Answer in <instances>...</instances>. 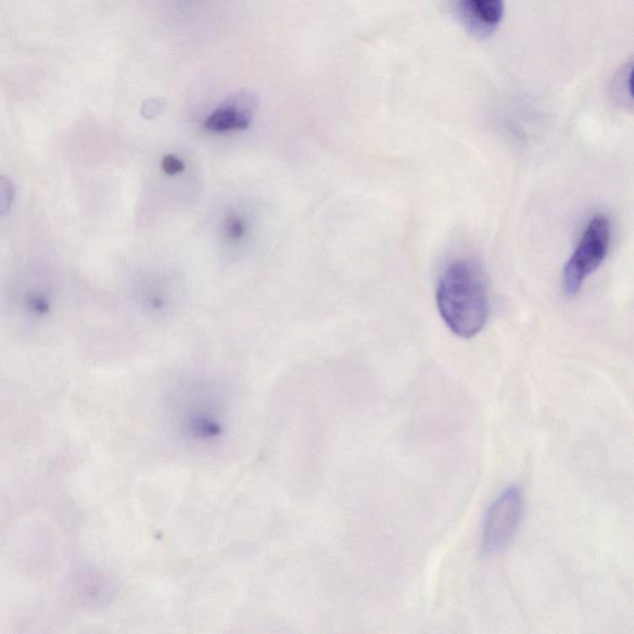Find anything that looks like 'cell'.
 I'll use <instances>...</instances> for the list:
<instances>
[{
    "label": "cell",
    "mask_w": 634,
    "mask_h": 634,
    "mask_svg": "<svg viewBox=\"0 0 634 634\" xmlns=\"http://www.w3.org/2000/svg\"><path fill=\"white\" fill-rule=\"evenodd\" d=\"M15 198V188L11 180L0 175V216L9 213Z\"/></svg>",
    "instance_id": "8992f818"
},
{
    "label": "cell",
    "mask_w": 634,
    "mask_h": 634,
    "mask_svg": "<svg viewBox=\"0 0 634 634\" xmlns=\"http://www.w3.org/2000/svg\"><path fill=\"white\" fill-rule=\"evenodd\" d=\"M436 304L456 337L472 339L479 334L490 315L486 279L480 264L465 258L448 264L439 280Z\"/></svg>",
    "instance_id": "6da1fadb"
},
{
    "label": "cell",
    "mask_w": 634,
    "mask_h": 634,
    "mask_svg": "<svg viewBox=\"0 0 634 634\" xmlns=\"http://www.w3.org/2000/svg\"><path fill=\"white\" fill-rule=\"evenodd\" d=\"M245 233V224L240 217H232L226 223V234L230 240L238 241Z\"/></svg>",
    "instance_id": "ba28073f"
},
{
    "label": "cell",
    "mask_w": 634,
    "mask_h": 634,
    "mask_svg": "<svg viewBox=\"0 0 634 634\" xmlns=\"http://www.w3.org/2000/svg\"><path fill=\"white\" fill-rule=\"evenodd\" d=\"M611 224L606 216H596L588 223L581 236L574 253L562 272V290L568 296H575L585 281L601 267L610 251Z\"/></svg>",
    "instance_id": "7a4b0ae2"
},
{
    "label": "cell",
    "mask_w": 634,
    "mask_h": 634,
    "mask_svg": "<svg viewBox=\"0 0 634 634\" xmlns=\"http://www.w3.org/2000/svg\"><path fill=\"white\" fill-rule=\"evenodd\" d=\"M523 505V493L517 486L507 489L493 502L483 525L484 551L498 553L513 541L522 521Z\"/></svg>",
    "instance_id": "3957f363"
},
{
    "label": "cell",
    "mask_w": 634,
    "mask_h": 634,
    "mask_svg": "<svg viewBox=\"0 0 634 634\" xmlns=\"http://www.w3.org/2000/svg\"><path fill=\"white\" fill-rule=\"evenodd\" d=\"M470 11L484 25L496 26L504 16V0H468Z\"/></svg>",
    "instance_id": "5b68a950"
},
{
    "label": "cell",
    "mask_w": 634,
    "mask_h": 634,
    "mask_svg": "<svg viewBox=\"0 0 634 634\" xmlns=\"http://www.w3.org/2000/svg\"><path fill=\"white\" fill-rule=\"evenodd\" d=\"M257 100L251 92H240L210 114L205 128L214 134L242 130L251 125Z\"/></svg>",
    "instance_id": "277c9868"
},
{
    "label": "cell",
    "mask_w": 634,
    "mask_h": 634,
    "mask_svg": "<svg viewBox=\"0 0 634 634\" xmlns=\"http://www.w3.org/2000/svg\"><path fill=\"white\" fill-rule=\"evenodd\" d=\"M26 305H28V309L29 312H31V314L41 316V315H46L50 312V302L47 295L43 294H31L28 297V302H26Z\"/></svg>",
    "instance_id": "52a82bcc"
},
{
    "label": "cell",
    "mask_w": 634,
    "mask_h": 634,
    "mask_svg": "<svg viewBox=\"0 0 634 634\" xmlns=\"http://www.w3.org/2000/svg\"><path fill=\"white\" fill-rule=\"evenodd\" d=\"M162 166H163V170L167 175H176V174L183 172V169H185L183 163L181 161H179V158L174 156V155L165 156L163 158Z\"/></svg>",
    "instance_id": "9c48e42d"
}]
</instances>
